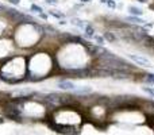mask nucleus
Returning a JSON list of instances; mask_svg holds the SVG:
<instances>
[{
	"label": "nucleus",
	"mask_w": 154,
	"mask_h": 135,
	"mask_svg": "<svg viewBox=\"0 0 154 135\" xmlns=\"http://www.w3.org/2000/svg\"><path fill=\"white\" fill-rule=\"evenodd\" d=\"M30 10L32 11V12H35V14H41V12H43V8L41 7V5H38V4H31L30 5Z\"/></svg>",
	"instance_id": "nucleus-11"
},
{
	"label": "nucleus",
	"mask_w": 154,
	"mask_h": 135,
	"mask_svg": "<svg viewBox=\"0 0 154 135\" xmlns=\"http://www.w3.org/2000/svg\"><path fill=\"white\" fill-rule=\"evenodd\" d=\"M58 23H60V24H61V26H65V24H66V23H68V22H66V20H65V19H60V22H58Z\"/></svg>",
	"instance_id": "nucleus-17"
},
{
	"label": "nucleus",
	"mask_w": 154,
	"mask_h": 135,
	"mask_svg": "<svg viewBox=\"0 0 154 135\" xmlns=\"http://www.w3.org/2000/svg\"><path fill=\"white\" fill-rule=\"evenodd\" d=\"M80 2H81L82 4H87V3H91V2H92V0H80Z\"/></svg>",
	"instance_id": "nucleus-18"
},
{
	"label": "nucleus",
	"mask_w": 154,
	"mask_h": 135,
	"mask_svg": "<svg viewBox=\"0 0 154 135\" xmlns=\"http://www.w3.org/2000/svg\"><path fill=\"white\" fill-rule=\"evenodd\" d=\"M49 15H51V16H54L56 19H64L65 18V15L62 12H56V11H49Z\"/></svg>",
	"instance_id": "nucleus-13"
},
{
	"label": "nucleus",
	"mask_w": 154,
	"mask_h": 135,
	"mask_svg": "<svg viewBox=\"0 0 154 135\" xmlns=\"http://www.w3.org/2000/svg\"><path fill=\"white\" fill-rule=\"evenodd\" d=\"M126 22H130V23H133V24H141V26H143V24L146 23V20L142 19V16H135V15L126 16Z\"/></svg>",
	"instance_id": "nucleus-3"
},
{
	"label": "nucleus",
	"mask_w": 154,
	"mask_h": 135,
	"mask_svg": "<svg viewBox=\"0 0 154 135\" xmlns=\"http://www.w3.org/2000/svg\"><path fill=\"white\" fill-rule=\"evenodd\" d=\"M93 39H95V42L97 43L99 46H104V43H106V39H104V37H101V35H96L95 34Z\"/></svg>",
	"instance_id": "nucleus-12"
},
{
	"label": "nucleus",
	"mask_w": 154,
	"mask_h": 135,
	"mask_svg": "<svg viewBox=\"0 0 154 135\" xmlns=\"http://www.w3.org/2000/svg\"><path fill=\"white\" fill-rule=\"evenodd\" d=\"M57 87L60 88L61 91H75L76 89V84L69 80H60Z\"/></svg>",
	"instance_id": "nucleus-2"
},
{
	"label": "nucleus",
	"mask_w": 154,
	"mask_h": 135,
	"mask_svg": "<svg viewBox=\"0 0 154 135\" xmlns=\"http://www.w3.org/2000/svg\"><path fill=\"white\" fill-rule=\"evenodd\" d=\"M70 23H72L73 26L79 27L80 30H84V27H85V23L81 20V19H79V18H73L72 20H70Z\"/></svg>",
	"instance_id": "nucleus-8"
},
{
	"label": "nucleus",
	"mask_w": 154,
	"mask_h": 135,
	"mask_svg": "<svg viewBox=\"0 0 154 135\" xmlns=\"http://www.w3.org/2000/svg\"><path fill=\"white\" fill-rule=\"evenodd\" d=\"M100 3L101 4H106L107 7H109V8H112V10H115L116 8V0H100Z\"/></svg>",
	"instance_id": "nucleus-10"
},
{
	"label": "nucleus",
	"mask_w": 154,
	"mask_h": 135,
	"mask_svg": "<svg viewBox=\"0 0 154 135\" xmlns=\"http://www.w3.org/2000/svg\"><path fill=\"white\" fill-rule=\"evenodd\" d=\"M103 37H104V39H106L107 42H109V43H112V42H115V41H116V37H115L112 32H109V31L104 32Z\"/></svg>",
	"instance_id": "nucleus-9"
},
{
	"label": "nucleus",
	"mask_w": 154,
	"mask_h": 135,
	"mask_svg": "<svg viewBox=\"0 0 154 135\" xmlns=\"http://www.w3.org/2000/svg\"><path fill=\"white\" fill-rule=\"evenodd\" d=\"M45 3L49 5H58V0H45Z\"/></svg>",
	"instance_id": "nucleus-14"
},
{
	"label": "nucleus",
	"mask_w": 154,
	"mask_h": 135,
	"mask_svg": "<svg viewBox=\"0 0 154 135\" xmlns=\"http://www.w3.org/2000/svg\"><path fill=\"white\" fill-rule=\"evenodd\" d=\"M84 37L85 38H93L95 37V27L92 24H85L84 27Z\"/></svg>",
	"instance_id": "nucleus-4"
},
{
	"label": "nucleus",
	"mask_w": 154,
	"mask_h": 135,
	"mask_svg": "<svg viewBox=\"0 0 154 135\" xmlns=\"http://www.w3.org/2000/svg\"><path fill=\"white\" fill-rule=\"evenodd\" d=\"M139 3H149V0H138Z\"/></svg>",
	"instance_id": "nucleus-19"
},
{
	"label": "nucleus",
	"mask_w": 154,
	"mask_h": 135,
	"mask_svg": "<svg viewBox=\"0 0 154 135\" xmlns=\"http://www.w3.org/2000/svg\"><path fill=\"white\" fill-rule=\"evenodd\" d=\"M38 15H39L41 19H45V20H48V18H49V15L48 14H45V12H41V14H38Z\"/></svg>",
	"instance_id": "nucleus-15"
},
{
	"label": "nucleus",
	"mask_w": 154,
	"mask_h": 135,
	"mask_svg": "<svg viewBox=\"0 0 154 135\" xmlns=\"http://www.w3.org/2000/svg\"><path fill=\"white\" fill-rule=\"evenodd\" d=\"M127 57L135 65H138V66H141V68H152V62H150L146 57L139 56V54H128Z\"/></svg>",
	"instance_id": "nucleus-1"
},
{
	"label": "nucleus",
	"mask_w": 154,
	"mask_h": 135,
	"mask_svg": "<svg viewBox=\"0 0 154 135\" xmlns=\"http://www.w3.org/2000/svg\"><path fill=\"white\" fill-rule=\"evenodd\" d=\"M73 92H75V95H88V93H92L93 89L91 87H82V88H79V89L76 88Z\"/></svg>",
	"instance_id": "nucleus-5"
},
{
	"label": "nucleus",
	"mask_w": 154,
	"mask_h": 135,
	"mask_svg": "<svg viewBox=\"0 0 154 135\" xmlns=\"http://www.w3.org/2000/svg\"><path fill=\"white\" fill-rule=\"evenodd\" d=\"M8 2H10L11 4H14V5H19V3H20V0H8Z\"/></svg>",
	"instance_id": "nucleus-16"
},
{
	"label": "nucleus",
	"mask_w": 154,
	"mask_h": 135,
	"mask_svg": "<svg viewBox=\"0 0 154 135\" xmlns=\"http://www.w3.org/2000/svg\"><path fill=\"white\" fill-rule=\"evenodd\" d=\"M142 81L146 82V84H149V85H154V73H150V72H149V73L143 74Z\"/></svg>",
	"instance_id": "nucleus-7"
},
{
	"label": "nucleus",
	"mask_w": 154,
	"mask_h": 135,
	"mask_svg": "<svg viewBox=\"0 0 154 135\" xmlns=\"http://www.w3.org/2000/svg\"><path fill=\"white\" fill-rule=\"evenodd\" d=\"M128 14H130V15H135V16H142L143 15V10L135 7V5H130V7H128Z\"/></svg>",
	"instance_id": "nucleus-6"
}]
</instances>
